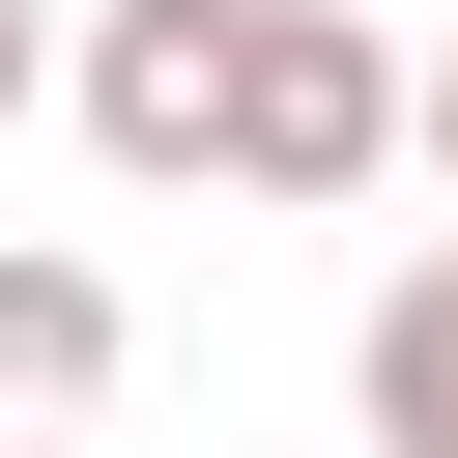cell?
<instances>
[{"instance_id":"6","label":"cell","mask_w":458,"mask_h":458,"mask_svg":"<svg viewBox=\"0 0 458 458\" xmlns=\"http://www.w3.org/2000/svg\"><path fill=\"white\" fill-rule=\"evenodd\" d=\"M29 86H57V0H0V114H29Z\"/></svg>"},{"instance_id":"2","label":"cell","mask_w":458,"mask_h":458,"mask_svg":"<svg viewBox=\"0 0 458 458\" xmlns=\"http://www.w3.org/2000/svg\"><path fill=\"white\" fill-rule=\"evenodd\" d=\"M57 86H86V143H114V172H200V143H229V0H86V29H57Z\"/></svg>"},{"instance_id":"3","label":"cell","mask_w":458,"mask_h":458,"mask_svg":"<svg viewBox=\"0 0 458 458\" xmlns=\"http://www.w3.org/2000/svg\"><path fill=\"white\" fill-rule=\"evenodd\" d=\"M114 372H143V315H114L86 258H0V429H86Z\"/></svg>"},{"instance_id":"1","label":"cell","mask_w":458,"mask_h":458,"mask_svg":"<svg viewBox=\"0 0 458 458\" xmlns=\"http://www.w3.org/2000/svg\"><path fill=\"white\" fill-rule=\"evenodd\" d=\"M229 200H372L401 172V57L344 29V0H229V143H200Z\"/></svg>"},{"instance_id":"4","label":"cell","mask_w":458,"mask_h":458,"mask_svg":"<svg viewBox=\"0 0 458 458\" xmlns=\"http://www.w3.org/2000/svg\"><path fill=\"white\" fill-rule=\"evenodd\" d=\"M344 401H372V458H458V258H401V286H372Z\"/></svg>"},{"instance_id":"5","label":"cell","mask_w":458,"mask_h":458,"mask_svg":"<svg viewBox=\"0 0 458 458\" xmlns=\"http://www.w3.org/2000/svg\"><path fill=\"white\" fill-rule=\"evenodd\" d=\"M401 143H429V172H458V57H401Z\"/></svg>"}]
</instances>
